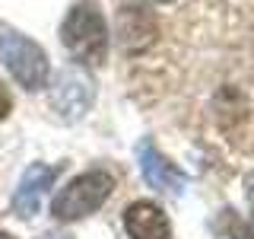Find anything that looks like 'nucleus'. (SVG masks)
I'll return each instance as SVG.
<instances>
[{
	"label": "nucleus",
	"instance_id": "9b49d317",
	"mask_svg": "<svg viewBox=\"0 0 254 239\" xmlns=\"http://www.w3.org/2000/svg\"><path fill=\"white\" fill-rule=\"evenodd\" d=\"M245 201H248L251 211H254V169L245 175Z\"/></svg>",
	"mask_w": 254,
	"mask_h": 239
},
{
	"label": "nucleus",
	"instance_id": "9d476101",
	"mask_svg": "<svg viewBox=\"0 0 254 239\" xmlns=\"http://www.w3.org/2000/svg\"><path fill=\"white\" fill-rule=\"evenodd\" d=\"M232 239H254V220L238 223V227L232 230Z\"/></svg>",
	"mask_w": 254,
	"mask_h": 239
},
{
	"label": "nucleus",
	"instance_id": "f03ea898",
	"mask_svg": "<svg viewBox=\"0 0 254 239\" xmlns=\"http://www.w3.org/2000/svg\"><path fill=\"white\" fill-rule=\"evenodd\" d=\"M115 191V175L105 172V169H89L76 179H70L51 201V214L58 217L61 223H70V220H83L95 214L102 204L111 198Z\"/></svg>",
	"mask_w": 254,
	"mask_h": 239
},
{
	"label": "nucleus",
	"instance_id": "f8f14e48",
	"mask_svg": "<svg viewBox=\"0 0 254 239\" xmlns=\"http://www.w3.org/2000/svg\"><path fill=\"white\" fill-rule=\"evenodd\" d=\"M42 239H70V236H64V233H45Z\"/></svg>",
	"mask_w": 254,
	"mask_h": 239
},
{
	"label": "nucleus",
	"instance_id": "20e7f679",
	"mask_svg": "<svg viewBox=\"0 0 254 239\" xmlns=\"http://www.w3.org/2000/svg\"><path fill=\"white\" fill-rule=\"evenodd\" d=\"M92 99H95V93H92L89 77L76 67H64L61 74L54 77L51 96H48V102L58 112L61 121H79V118L89 112Z\"/></svg>",
	"mask_w": 254,
	"mask_h": 239
},
{
	"label": "nucleus",
	"instance_id": "423d86ee",
	"mask_svg": "<svg viewBox=\"0 0 254 239\" xmlns=\"http://www.w3.org/2000/svg\"><path fill=\"white\" fill-rule=\"evenodd\" d=\"M58 166H42V163H32L26 172H22L19 179V188H16L13 195V211L19 214V217H35L38 207H42V198L48 195V188L54 185V179H58Z\"/></svg>",
	"mask_w": 254,
	"mask_h": 239
},
{
	"label": "nucleus",
	"instance_id": "ddd939ff",
	"mask_svg": "<svg viewBox=\"0 0 254 239\" xmlns=\"http://www.w3.org/2000/svg\"><path fill=\"white\" fill-rule=\"evenodd\" d=\"M149 3H172V0H149Z\"/></svg>",
	"mask_w": 254,
	"mask_h": 239
},
{
	"label": "nucleus",
	"instance_id": "39448f33",
	"mask_svg": "<svg viewBox=\"0 0 254 239\" xmlns=\"http://www.w3.org/2000/svg\"><path fill=\"white\" fill-rule=\"evenodd\" d=\"M137 159H140V172H143V182L156 191H165V195H181L188 185V175L172 166L169 159L156 150L153 140H143L137 147Z\"/></svg>",
	"mask_w": 254,
	"mask_h": 239
},
{
	"label": "nucleus",
	"instance_id": "f257e3e1",
	"mask_svg": "<svg viewBox=\"0 0 254 239\" xmlns=\"http://www.w3.org/2000/svg\"><path fill=\"white\" fill-rule=\"evenodd\" d=\"M61 42L76 64H102L108 58V26L99 3L79 0L61 22Z\"/></svg>",
	"mask_w": 254,
	"mask_h": 239
},
{
	"label": "nucleus",
	"instance_id": "1a4fd4ad",
	"mask_svg": "<svg viewBox=\"0 0 254 239\" xmlns=\"http://www.w3.org/2000/svg\"><path fill=\"white\" fill-rule=\"evenodd\" d=\"M10 112H13V93H10V86L0 80V121H6Z\"/></svg>",
	"mask_w": 254,
	"mask_h": 239
},
{
	"label": "nucleus",
	"instance_id": "0eeeda50",
	"mask_svg": "<svg viewBox=\"0 0 254 239\" xmlns=\"http://www.w3.org/2000/svg\"><path fill=\"white\" fill-rule=\"evenodd\" d=\"M156 16L140 3H127L118 13V42L124 45V51H143L156 42Z\"/></svg>",
	"mask_w": 254,
	"mask_h": 239
},
{
	"label": "nucleus",
	"instance_id": "7ed1b4c3",
	"mask_svg": "<svg viewBox=\"0 0 254 239\" xmlns=\"http://www.w3.org/2000/svg\"><path fill=\"white\" fill-rule=\"evenodd\" d=\"M0 61L13 74V80L26 93H35L48 86V74H51V61H48L45 48L32 42L22 32H3L0 35Z\"/></svg>",
	"mask_w": 254,
	"mask_h": 239
},
{
	"label": "nucleus",
	"instance_id": "6e6552de",
	"mask_svg": "<svg viewBox=\"0 0 254 239\" xmlns=\"http://www.w3.org/2000/svg\"><path fill=\"white\" fill-rule=\"evenodd\" d=\"M124 230L130 239H172V223L156 201H133L124 211Z\"/></svg>",
	"mask_w": 254,
	"mask_h": 239
},
{
	"label": "nucleus",
	"instance_id": "4468645a",
	"mask_svg": "<svg viewBox=\"0 0 254 239\" xmlns=\"http://www.w3.org/2000/svg\"><path fill=\"white\" fill-rule=\"evenodd\" d=\"M0 239H13V236H6V233H0Z\"/></svg>",
	"mask_w": 254,
	"mask_h": 239
}]
</instances>
